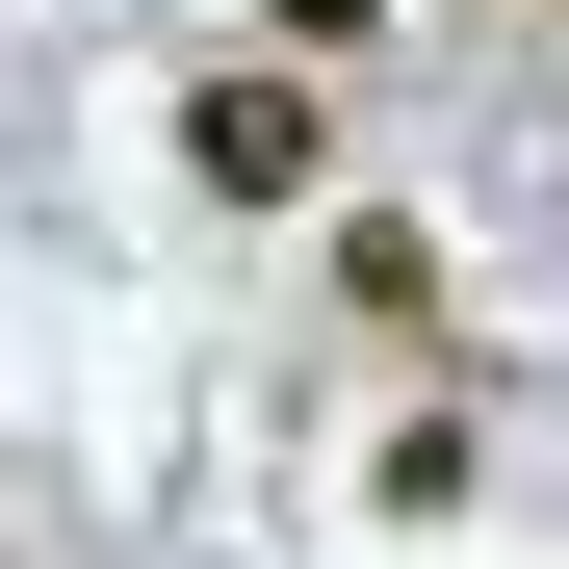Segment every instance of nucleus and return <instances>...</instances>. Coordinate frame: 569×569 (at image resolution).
<instances>
[{
	"instance_id": "f03ea898",
	"label": "nucleus",
	"mask_w": 569,
	"mask_h": 569,
	"mask_svg": "<svg viewBox=\"0 0 569 569\" xmlns=\"http://www.w3.org/2000/svg\"><path fill=\"white\" fill-rule=\"evenodd\" d=\"M284 27H311V52H337V27H389V0H284Z\"/></svg>"
},
{
	"instance_id": "f257e3e1",
	"label": "nucleus",
	"mask_w": 569,
	"mask_h": 569,
	"mask_svg": "<svg viewBox=\"0 0 569 569\" xmlns=\"http://www.w3.org/2000/svg\"><path fill=\"white\" fill-rule=\"evenodd\" d=\"M311 78H208V104H181V181H208V208H311Z\"/></svg>"
}]
</instances>
